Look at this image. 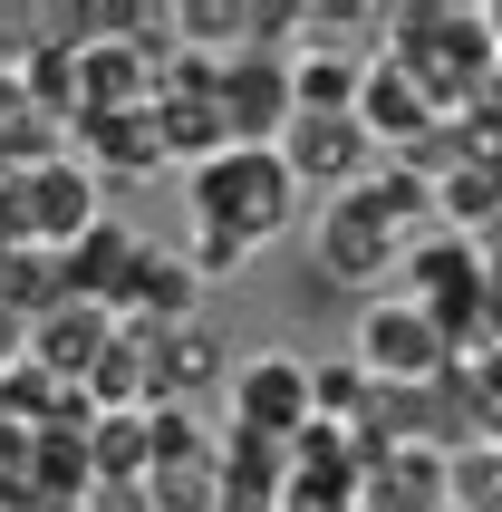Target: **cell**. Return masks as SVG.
<instances>
[{
    "label": "cell",
    "mask_w": 502,
    "mask_h": 512,
    "mask_svg": "<svg viewBox=\"0 0 502 512\" xmlns=\"http://www.w3.org/2000/svg\"><path fill=\"white\" fill-rule=\"evenodd\" d=\"M358 126L387 145V155H416V145L445 126V107H435V97H425V87L406 78L387 49H377V58H367V87H358Z\"/></svg>",
    "instance_id": "cell-9"
},
{
    "label": "cell",
    "mask_w": 502,
    "mask_h": 512,
    "mask_svg": "<svg viewBox=\"0 0 502 512\" xmlns=\"http://www.w3.org/2000/svg\"><path fill=\"white\" fill-rule=\"evenodd\" d=\"M87 455H97V484H145L155 474V416H107L87 435Z\"/></svg>",
    "instance_id": "cell-19"
},
{
    "label": "cell",
    "mask_w": 502,
    "mask_h": 512,
    "mask_svg": "<svg viewBox=\"0 0 502 512\" xmlns=\"http://www.w3.org/2000/svg\"><path fill=\"white\" fill-rule=\"evenodd\" d=\"M174 39L203 58H242L251 49V0H174Z\"/></svg>",
    "instance_id": "cell-17"
},
{
    "label": "cell",
    "mask_w": 502,
    "mask_h": 512,
    "mask_svg": "<svg viewBox=\"0 0 502 512\" xmlns=\"http://www.w3.org/2000/svg\"><path fill=\"white\" fill-rule=\"evenodd\" d=\"M78 165L97 174V184H136V174L174 165V155H165L155 107H136V116H87V126H78Z\"/></svg>",
    "instance_id": "cell-12"
},
{
    "label": "cell",
    "mask_w": 502,
    "mask_h": 512,
    "mask_svg": "<svg viewBox=\"0 0 502 512\" xmlns=\"http://www.w3.org/2000/svg\"><path fill=\"white\" fill-rule=\"evenodd\" d=\"M358 87H367V58L300 49V116H358Z\"/></svg>",
    "instance_id": "cell-18"
},
{
    "label": "cell",
    "mask_w": 502,
    "mask_h": 512,
    "mask_svg": "<svg viewBox=\"0 0 502 512\" xmlns=\"http://www.w3.org/2000/svg\"><path fill=\"white\" fill-rule=\"evenodd\" d=\"M203 271L184 252H155V242H145V261H136V281H126V300H116V319H126V329H194L203 319Z\"/></svg>",
    "instance_id": "cell-10"
},
{
    "label": "cell",
    "mask_w": 502,
    "mask_h": 512,
    "mask_svg": "<svg viewBox=\"0 0 502 512\" xmlns=\"http://www.w3.org/2000/svg\"><path fill=\"white\" fill-rule=\"evenodd\" d=\"M406 252H416V242L387 232L358 194L319 203V223H309V271L329 290H358V300H387V281H406Z\"/></svg>",
    "instance_id": "cell-5"
},
{
    "label": "cell",
    "mask_w": 502,
    "mask_h": 512,
    "mask_svg": "<svg viewBox=\"0 0 502 512\" xmlns=\"http://www.w3.org/2000/svg\"><path fill=\"white\" fill-rule=\"evenodd\" d=\"M155 126H165V155L184 174H203V165H223V155H232L223 97H155Z\"/></svg>",
    "instance_id": "cell-16"
},
{
    "label": "cell",
    "mask_w": 502,
    "mask_h": 512,
    "mask_svg": "<svg viewBox=\"0 0 502 512\" xmlns=\"http://www.w3.org/2000/svg\"><path fill=\"white\" fill-rule=\"evenodd\" d=\"M116 339H126V319H116L107 300H58V310L39 319V339H29V358H39V368H58V377H78V387H87V368H97V358H107Z\"/></svg>",
    "instance_id": "cell-13"
},
{
    "label": "cell",
    "mask_w": 502,
    "mask_h": 512,
    "mask_svg": "<svg viewBox=\"0 0 502 512\" xmlns=\"http://www.w3.org/2000/svg\"><path fill=\"white\" fill-rule=\"evenodd\" d=\"M213 387H232V348L213 329H155V406H203Z\"/></svg>",
    "instance_id": "cell-14"
},
{
    "label": "cell",
    "mask_w": 502,
    "mask_h": 512,
    "mask_svg": "<svg viewBox=\"0 0 502 512\" xmlns=\"http://www.w3.org/2000/svg\"><path fill=\"white\" fill-rule=\"evenodd\" d=\"M367 512H454V455L445 445H387L367 464Z\"/></svg>",
    "instance_id": "cell-11"
},
{
    "label": "cell",
    "mask_w": 502,
    "mask_h": 512,
    "mask_svg": "<svg viewBox=\"0 0 502 512\" xmlns=\"http://www.w3.org/2000/svg\"><path fill=\"white\" fill-rule=\"evenodd\" d=\"M483 29H493V58H502V0H483Z\"/></svg>",
    "instance_id": "cell-23"
},
{
    "label": "cell",
    "mask_w": 502,
    "mask_h": 512,
    "mask_svg": "<svg viewBox=\"0 0 502 512\" xmlns=\"http://www.w3.org/2000/svg\"><path fill=\"white\" fill-rule=\"evenodd\" d=\"M223 116H232V145H280L300 126V58L242 49L223 68Z\"/></svg>",
    "instance_id": "cell-8"
},
{
    "label": "cell",
    "mask_w": 502,
    "mask_h": 512,
    "mask_svg": "<svg viewBox=\"0 0 502 512\" xmlns=\"http://www.w3.org/2000/svg\"><path fill=\"white\" fill-rule=\"evenodd\" d=\"M39 512H97V503H39Z\"/></svg>",
    "instance_id": "cell-24"
},
{
    "label": "cell",
    "mask_w": 502,
    "mask_h": 512,
    "mask_svg": "<svg viewBox=\"0 0 502 512\" xmlns=\"http://www.w3.org/2000/svg\"><path fill=\"white\" fill-rule=\"evenodd\" d=\"M29 339H39V329H29V319L10 310V300H0V377H10V368L29 358Z\"/></svg>",
    "instance_id": "cell-22"
},
{
    "label": "cell",
    "mask_w": 502,
    "mask_h": 512,
    "mask_svg": "<svg viewBox=\"0 0 502 512\" xmlns=\"http://www.w3.org/2000/svg\"><path fill=\"white\" fill-rule=\"evenodd\" d=\"M58 261H68V300H107V310H116V300H126V281H136V261H145V242L107 213L78 252H58Z\"/></svg>",
    "instance_id": "cell-15"
},
{
    "label": "cell",
    "mask_w": 502,
    "mask_h": 512,
    "mask_svg": "<svg viewBox=\"0 0 502 512\" xmlns=\"http://www.w3.org/2000/svg\"><path fill=\"white\" fill-rule=\"evenodd\" d=\"M184 261H194L203 281H242L251 261H261V242H251V232H223V223H194V242H184Z\"/></svg>",
    "instance_id": "cell-21"
},
{
    "label": "cell",
    "mask_w": 502,
    "mask_h": 512,
    "mask_svg": "<svg viewBox=\"0 0 502 512\" xmlns=\"http://www.w3.org/2000/svg\"><path fill=\"white\" fill-rule=\"evenodd\" d=\"M194 223H223V232H251V242H261V252H271L280 232L300 223V174H290V155H280V145H232L223 165H203L194 174Z\"/></svg>",
    "instance_id": "cell-2"
},
{
    "label": "cell",
    "mask_w": 502,
    "mask_h": 512,
    "mask_svg": "<svg viewBox=\"0 0 502 512\" xmlns=\"http://www.w3.org/2000/svg\"><path fill=\"white\" fill-rule=\"evenodd\" d=\"M348 358H358L377 387H435V377L464 368V348L445 339V319L425 310V300H406V290L358 310V329H348Z\"/></svg>",
    "instance_id": "cell-3"
},
{
    "label": "cell",
    "mask_w": 502,
    "mask_h": 512,
    "mask_svg": "<svg viewBox=\"0 0 502 512\" xmlns=\"http://www.w3.org/2000/svg\"><path fill=\"white\" fill-rule=\"evenodd\" d=\"M483 290H493V252H483L474 232H425L416 252H406V300L445 319V339L464 358H483Z\"/></svg>",
    "instance_id": "cell-4"
},
{
    "label": "cell",
    "mask_w": 502,
    "mask_h": 512,
    "mask_svg": "<svg viewBox=\"0 0 502 512\" xmlns=\"http://www.w3.org/2000/svg\"><path fill=\"white\" fill-rule=\"evenodd\" d=\"M223 397H232V435H261V445H300V435L319 426L309 358H290V348H251Z\"/></svg>",
    "instance_id": "cell-6"
},
{
    "label": "cell",
    "mask_w": 502,
    "mask_h": 512,
    "mask_svg": "<svg viewBox=\"0 0 502 512\" xmlns=\"http://www.w3.org/2000/svg\"><path fill=\"white\" fill-rule=\"evenodd\" d=\"M280 155H290V174H300V194H319V203H348L367 174L387 165V145L367 136L358 116H300V126L280 136Z\"/></svg>",
    "instance_id": "cell-7"
},
{
    "label": "cell",
    "mask_w": 502,
    "mask_h": 512,
    "mask_svg": "<svg viewBox=\"0 0 502 512\" xmlns=\"http://www.w3.org/2000/svg\"><path fill=\"white\" fill-rule=\"evenodd\" d=\"M145 503L155 512H223V455H184L145 474Z\"/></svg>",
    "instance_id": "cell-20"
},
{
    "label": "cell",
    "mask_w": 502,
    "mask_h": 512,
    "mask_svg": "<svg viewBox=\"0 0 502 512\" xmlns=\"http://www.w3.org/2000/svg\"><path fill=\"white\" fill-rule=\"evenodd\" d=\"M387 58H396V68H406V78H416L445 116L464 107L483 78H502L483 10H454V0H396V10H387Z\"/></svg>",
    "instance_id": "cell-1"
}]
</instances>
